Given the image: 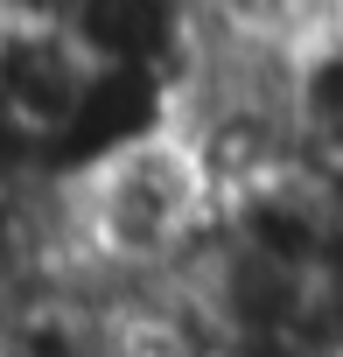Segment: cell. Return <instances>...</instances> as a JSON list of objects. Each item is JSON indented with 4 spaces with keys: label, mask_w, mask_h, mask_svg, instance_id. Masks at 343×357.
<instances>
[{
    "label": "cell",
    "mask_w": 343,
    "mask_h": 357,
    "mask_svg": "<svg viewBox=\"0 0 343 357\" xmlns=\"http://www.w3.org/2000/svg\"><path fill=\"white\" fill-rule=\"evenodd\" d=\"M91 0H0V29H77Z\"/></svg>",
    "instance_id": "obj_2"
},
{
    "label": "cell",
    "mask_w": 343,
    "mask_h": 357,
    "mask_svg": "<svg viewBox=\"0 0 343 357\" xmlns=\"http://www.w3.org/2000/svg\"><path fill=\"white\" fill-rule=\"evenodd\" d=\"M77 225V280L70 287H133L190 273L218 231L224 197L176 126H154L105 161L63 175Z\"/></svg>",
    "instance_id": "obj_1"
}]
</instances>
